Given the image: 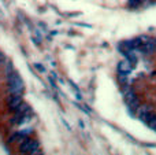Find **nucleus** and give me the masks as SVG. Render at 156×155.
I'll list each match as a JSON object with an SVG mask.
<instances>
[{"mask_svg": "<svg viewBox=\"0 0 156 155\" xmlns=\"http://www.w3.org/2000/svg\"><path fill=\"white\" fill-rule=\"evenodd\" d=\"M7 81H8V92L12 95H22L23 92V81H22L21 76L16 71H11L7 74Z\"/></svg>", "mask_w": 156, "mask_h": 155, "instance_id": "1", "label": "nucleus"}, {"mask_svg": "<svg viewBox=\"0 0 156 155\" xmlns=\"http://www.w3.org/2000/svg\"><path fill=\"white\" fill-rule=\"evenodd\" d=\"M37 148H40V143H38L37 140H32V139H29V137H26V139H25L23 142H21V144H19V153L32 154L33 151L37 150Z\"/></svg>", "mask_w": 156, "mask_h": 155, "instance_id": "2", "label": "nucleus"}, {"mask_svg": "<svg viewBox=\"0 0 156 155\" xmlns=\"http://www.w3.org/2000/svg\"><path fill=\"white\" fill-rule=\"evenodd\" d=\"M155 110H154V107L151 106V104H144V103H141V106L137 109V117L140 118L143 122H145L147 124V121L149 120V117H151V114L154 113Z\"/></svg>", "mask_w": 156, "mask_h": 155, "instance_id": "3", "label": "nucleus"}, {"mask_svg": "<svg viewBox=\"0 0 156 155\" xmlns=\"http://www.w3.org/2000/svg\"><path fill=\"white\" fill-rule=\"evenodd\" d=\"M5 102H7L8 110L15 111L16 107H18L23 100H22V95H12V93H10V95L7 96V99H5Z\"/></svg>", "mask_w": 156, "mask_h": 155, "instance_id": "4", "label": "nucleus"}, {"mask_svg": "<svg viewBox=\"0 0 156 155\" xmlns=\"http://www.w3.org/2000/svg\"><path fill=\"white\" fill-rule=\"evenodd\" d=\"M132 70H133V63L130 62L127 58H126L125 60H121V62L118 63V73L129 74Z\"/></svg>", "mask_w": 156, "mask_h": 155, "instance_id": "5", "label": "nucleus"}, {"mask_svg": "<svg viewBox=\"0 0 156 155\" xmlns=\"http://www.w3.org/2000/svg\"><path fill=\"white\" fill-rule=\"evenodd\" d=\"M155 48H156L155 38H149V41H147L145 44H143L140 49H141V51H143V54H147V55H152V54H156Z\"/></svg>", "mask_w": 156, "mask_h": 155, "instance_id": "6", "label": "nucleus"}, {"mask_svg": "<svg viewBox=\"0 0 156 155\" xmlns=\"http://www.w3.org/2000/svg\"><path fill=\"white\" fill-rule=\"evenodd\" d=\"M123 98H125V102L129 104L130 102H133L136 98H137V95H136V92L133 91V88L126 87V88L123 89Z\"/></svg>", "mask_w": 156, "mask_h": 155, "instance_id": "7", "label": "nucleus"}, {"mask_svg": "<svg viewBox=\"0 0 156 155\" xmlns=\"http://www.w3.org/2000/svg\"><path fill=\"white\" fill-rule=\"evenodd\" d=\"M26 137H27V135L22 133V132H16V133H14L12 136L8 139V143H10V144H12V143H15V142H23Z\"/></svg>", "mask_w": 156, "mask_h": 155, "instance_id": "8", "label": "nucleus"}, {"mask_svg": "<svg viewBox=\"0 0 156 155\" xmlns=\"http://www.w3.org/2000/svg\"><path fill=\"white\" fill-rule=\"evenodd\" d=\"M30 110V107H29V104L27 103H23V102H22L21 104H19L18 107H16V110L14 113H19V114H25V113H27Z\"/></svg>", "mask_w": 156, "mask_h": 155, "instance_id": "9", "label": "nucleus"}, {"mask_svg": "<svg viewBox=\"0 0 156 155\" xmlns=\"http://www.w3.org/2000/svg\"><path fill=\"white\" fill-rule=\"evenodd\" d=\"M34 67L37 69L38 71H40V73H47V70H45V67H44L43 65H41V63H34Z\"/></svg>", "mask_w": 156, "mask_h": 155, "instance_id": "10", "label": "nucleus"}, {"mask_svg": "<svg viewBox=\"0 0 156 155\" xmlns=\"http://www.w3.org/2000/svg\"><path fill=\"white\" fill-rule=\"evenodd\" d=\"M11 71H14V70H12V63H11V62H7V65H5V73L10 74Z\"/></svg>", "mask_w": 156, "mask_h": 155, "instance_id": "11", "label": "nucleus"}, {"mask_svg": "<svg viewBox=\"0 0 156 155\" xmlns=\"http://www.w3.org/2000/svg\"><path fill=\"white\" fill-rule=\"evenodd\" d=\"M38 154H43V150H40V148H37V150H34L32 153V155H38Z\"/></svg>", "mask_w": 156, "mask_h": 155, "instance_id": "12", "label": "nucleus"}, {"mask_svg": "<svg viewBox=\"0 0 156 155\" xmlns=\"http://www.w3.org/2000/svg\"><path fill=\"white\" fill-rule=\"evenodd\" d=\"M3 63H4V55H3L2 52H0V66H2Z\"/></svg>", "mask_w": 156, "mask_h": 155, "instance_id": "13", "label": "nucleus"}, {"mask_svg": "<svg viewBox=\"0 0 156 155\" xmlns=\"http://www.w3.org/2000/svg\"><path fill=\"white\" fill-rule=\"evenodd\" d=\"M140 2H141V3H144V2H148V0H140Z\"/></svg>", "mask_w": 156, "mask_h": 155, "instance_id": "14", "label": "nucleus"}, {"mask_svg": "<svg viewBox=\"0 0 156 155\" xmlns=\"http://www.w3.org/2000/svg\"><path fill=\"white\" fill-rule=\"evenodd\" d=\"M155 44H156V38H155ZM155 51H156V48H155Z\"/></svg>", "mask_w": 156, "mask_h": 155, "instance_id": "15", "label": "nucleus"}]
</instances>
